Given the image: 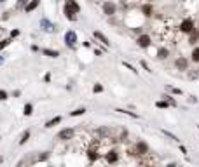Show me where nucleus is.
<instances>
[{
  "label": "nucleus",
  "instance_id": "obj_1",
  "mask_svg": "<svg viewBox=\"0 0 199 167\" xmlns=\"http://www.w3.org/2000/svg\"><path fill=\"white\" fill-rule=\"evenodd\" d=\"M180 31L182 33H194V21L189 17V19H184L182 24H180Z\"/></svg>",
  "mask_w": 199,
  "mask_h": 167
},
{
  "label": "nucleus",
  "instance_id": "obj_2",
  "mask_svg": "<svg viewBox=\"0 0 199 167\" xmlns=\"http://www.w3.org/2000/svg\"><path fill=\"white\" fill-rule=\"evenodd\" d=\"M175 66H177V70L185 71V70H189V59H187V58H184V56H180V58H177Z\"/></svg>",
  "mask_w": 199,
  "mask_h": 167
},
{
  "label": "nucleus",
  "instance_id": "obj_3",
  "mask_svg": "<svg viewBox=\"0 0 199 167\" xmlns=\"http://www.w3.org/2000/svg\"><path fill=\"white\" fill-rule=\"evenodd\" d=\"M136 44H138L140 47L147 49V47H149V45L152 44V38H150V35H145V33H143V35H140V37L136 38Z\"/></svg>",
  "mask_w": 199,
  "mask_h": 167
},
{
  "label": "nucleus",
  "instance_id": "obj_4",
  "mask_svg": "<svg viewBox=\"0 0 199 167\" xmlns=\"http://www.w3.org/2000/svg\"><path fill=\"white\" fill-rule=\"evenodd\" d=\"M65 42H66V45H70V47H73L75 44H77V33L75 31H66L65 33Z\"/></svg>",
  "mask_w": 199,
  "mask_h": 167
},
{
  "label": "nucleus",
  "instance_id": "obj_5",
  "mask_svg": "<svg viewBox=\"0 0 199 167\" xmlns=\"http://www.w3.org/2000/svg\"><path fill=\"white\" fill-rule=\"evenodd\" d=\"M72 136H73V129H63L61 132H58L56 139H59V141H66V139H70Z\"/></svg>",
  "mask_w": 199,
  "mask_h": 167
},
{
  "label": "nucleus",
  "instance_id": "obj_6",
  "mask_svg": "<svg viewBox=\"0 0 199 167\" xmlns=\"http://www.w3.org/2000/svg\"><path fill=\"white\" fill-rule=\"evenodd\" d=\"M115 10H117V7H115V3H114V2H105V3H103V12H105L107 16L115 14Z\"/></svg>",
  "mask_w": 199,
  "mask_h": 167
},
{
  "label": "nucleus",
  "instance_id": "obj_7",
  "mask_svg": "<svg viewBox=\"0 0 199 167\" xmlns=\"http://www.w3.org/2000/svg\"><path fill=\"white\" fill-rule=\"evenodd\" d=\"M63 12H65V16H66V17H68L70 21H75V19H77V16H75L77 12H75L73 9H70V7H68L66 3H65V9H63Z\"/></svg>",
  "mask_w": 199,
  "mask_h": 167
},
{
  "label": "nucleus",
  "instance_id": "obj_8",
  "mask_svg": "<svg viewBox=\"0 0 199 167\" xmlns=\"http://www.w3.org/2000/svg\"><path fill=\"white\" fill-rule=\"evenodd\" d=\"M93 35H94V38H98V40H100V42H101L103 45H110V42H108V38H107V37H105V35H103L101 31H94Z\"/></svg>",
  "mask_w": 199,
  "mask_h": 167
},
{
  "label": "nucleus",
  "instance_id": "obj_9",
  "mask_svg": "<svg viewBox=\"0 0 199 167\" xmlns=\"http://www.w3.org/2000/svg\"><path fill=\"white\" fill-rule=\"evenodd\" d=\"M136 152H138L140 155H145V153L149 152V146H147V143H143V141H140V143L136 145Z\"/></svg>",
  "mask_w": 199,
  "mask_h": 167
},
{
  "label": "nucleus",
  "instance_id": "obj_10",
  "mask_svg": "<svg viewBox=\"0 0 199 167\" xmlns=\"http://www.w3.org/2000/svg\"><path fill=\"white\" fill-rule=\"evenodd\" d=\"M117 160H119L117 152H108V153H107V162H108V164H115Z\"/></svg>",
  "mask_w": 199,
  "mask_h": 167
},
{
  "label": "nucleus",
  "instance_id": "obj_11",
  "mask_svg": "<svg viewBox=\"0 0 199 167\" xmlns=\"http://www.w3.org/2000/svg\"><path fill=\"white\" fill-rule=\"evenodd\" d=\"M38 3H40V0H31V2L24 7V12H31V10H35V9L38 7Z\"/></svg>",
  "mask_w": 199,
  "mask_h": 167
},
{
  "label": "nucleus",
  "instance_id": "obj_12",
  "mask_svg": "<svg viewBox=\"0 0 199 167\" xmlns=\"http://www.w3.org/2000/svg\"><path fill=\"white\" fill-rule=\"evenodd\" d=\"M96 136H98V138H107V136H110V129H107V127H100V129L96 131Z\"/></svg>",
  "mask_w": 199,
  "mask_h": 167
},
{
  "label": "nucleus",
  "instance_id": "obj_13",
  "mask_svg": "<svg viewBox=\"0 0 199 167\" xmlns=\"http://www.w3.org/2000/svg\"><path fill=\"white\" fill-rule=\"evenodd\" d=\"M142 12H143V16H152L154 9H152L150 3H145V5H142Z\"/></svg>",
  "mask_w": 199,
  "mask_h": 167
},
{
  "label": "nucleus",
  "instance_id": "obj_14",
  "mask_svg": "<svg viewBox=\"0 0 199 167\" xmlns=\"http://www.w3.org/2000/svg\"><path fill=\"white\" fill-rule=\"evenodd\" d=\"M168 56H170V51H168L166 47H161V49L157 51V58H159V59H166Z\"/></svg>",
  "mask_w": 199,
  "mask_h": 167
},
{
  "label": "nucleus",
  "instance_id": "obj_15",
  "mask_svg": "<svg viewBox=\"0 0 199 167\" xmlns=\"http://www.w3.org/2000/svg\"><path fill=\"white\" fill-rule=\"evenodd\" d=\"M40 26H45V28H44L45 31H52V30H56V28H54V26H52L47 19H42V21H40Z\"/></svg>",
  "mask_w": 199,
  "mask_h": 167
},
{
  "label": "nucleus",
  "instance_id": "obj_16",
  "mask_svg": "<svg viewBox=\"0 0 199 167\" xmlns=\"http://www.w3.org/2000/svg\"><path fill=\"white\" fill-rule=\"evenodd\" d=\"M42 52H44L45 56H49V58H58V56H59L58 51H51V49H42Z\"/></svg>",
  "mask_w": 199,
  "mask_h": 167
},
{
  "label": "nucleus",
  "instance_id": "obj_17",
  "mask_svg": "<svg viewBox=\"0 0 199 167\" xmlns=\"http://www.w3.org/2000/svg\"><path fill=\"white\" fill-rule=\"evenodd\" d=\"M59 122H61V117H54L52 120H49V122L45 124V127H47V129H49V127H54V125H58Z\"/></svg>",
  "mask_w": 199,
  "mask_h": 167
},
{
  "label": "nucleus",
  "instance_id": "obj_18",
  "mask_svg": "<svg viewBox=\"0 0 199 167\" xmlns=\"http://www.w3.org/2000/svg\"><path fill=\"white\" fill-rule=\"evenodd\" d=\"M66 5H68L70 9H73L75 12H79V10H80V7H79V3H77L75 0H66Z\"/></svg>",
  "mask_w": 199,
  "mask_h": 167
},
{
  "label": "nucleus",
  "instance_id": "obj_19",
  "mask_svg": "<svg viewBox=\"0 0 199 167\" xmlns=\"http://www.w3.org/2000/svg\"><path fill=\"white\" fill-rule=\"evenodd\" d=\"M115 112H119V113H124V115H128V117H131V118H138V115H136V113H133V112H128V110H121V108H117Z\"/></svg>",
  "mask_w": 199,
  "mask_h": 167
},
{
  "label": "nucleus",
  "instance_id": "obj_20",
  "mask_svg": "<svg viewBox=\"0 0 199 167\" xmlns=\"http://www.w3.org/2000/svg\"><path fill=\"white\" fill-rule=\"evenodd\" d=\"M84 113H86V108H77L70 113V117H79V115H84Z\"/></svg>",
  "mask_w": 199,
  "mask_h": 167
},
{
  "label": "nucleus",
  "instance_id": "obj_21",
  "mask_svg": "<svg viewBox=\"0 0 199 167\" xmlns=\"http://www.w3.org/2000/svg\"><path fill=\"white\" fill-rule=\"evenodd\" d=\"M28 138H30V131L23 132V136H21V139H19V145H24V143L28 141Z\"/></svg>",
  "mask_w": 199,
  "mask_h": 167
},
{
  "label": "nucleus",
  "instance_id": "obj_22",
  "mask_svg": "<svg viewBox=\"0 0 199 167\" xmlns=\"http://www.w3.org/2000/svg\"><path fill=\"white\" fill-rule=\"evenodd\" d=\"M87 159H89V160H96V159H98V152L89 150V152H87Z\"/></svg>",
  "mask_w": 199,
  "mask_h": 167
},
{
  "label": "nucleus",
  "instance_id": "obj_23",
  "mask_svg": "<svg viewBox=\"0 0 199 167\" xmlns=\"http://www.w3.org/2000/svg\"><path fill=\"white\" fill-rule=\"evenodd\" d=\"M192 61H194V63H199V47H196V49L192 51Z\"/></svg>",
  "mask_w": 199,
  "mask_h": 167
},
{
  "label": "nucleus",
  "instance_id": "obj_24",
  "mask_svg": "<svg viewBox=\"0 0 199 167\" xmlns=\"http://www.w3.org/2000/svg\"><path fill=\"white\" fill-rule=\"evenodd\" d=\"M156 106H157V108H168V106H171V105H170V101H157Z\"/></svg>",
  "mask_w": 199,
  "mask_h": 167
},
{
  "label": "nucleus",
  "instance_id": "obj_25",
  "mask_svg": "<svg viewBox=\"0 0 199 167\" xmlns=\"http://www.w3.org/2000/svg\"><path fill=\"white\" fill-rule=\"evenodd\" d=\"M33 113V106L28 103V105H24V115H31Z\"/></svg>",
  "mask_w": 199,
  "mask_h": 167
},
{
  "label": "nucleus",
  "instance_id": "obj_26",
  "mask_svg": "<svg viewBox=\"0 0 199 167\" xmlns=\"http://www.w3.org/2000/svg\"><path fill=\"white\" fill-rule=\"evenodd\" d=\"M9 44H10V38H5V40H0V51H2V49H5V47H7Z\"/></svg>",
  "mask_w": 199,
  "mask_h": 167
},
{
  "label": "nucleus",
  "instance_id": "obj_27",
  "mask_svg": "<svg viewBox=\"0 0 199 167\" xmlns=\"http://www.w3.org/2000/svg\"><path fill=\"white\" fill-rule=\"evenodd\" d=\"M93 92H103V85H101V84H96V85L93 87Z\"/></svg>",
  "mask_w": 199,
  "mask_h": 167
},
{
  "label": "nucleus",
  "instance_id": "obj_28",
  "mask_svg": "<svg viewBox=\"0 0 199 167\" xmlns=\"http://www.w3.org/2000/svg\"><path fill=\"white\" fill-rule=\"evenodd\" d=\"M168 91H170V92H173V94H184V92H182V89H177V87H168Z\"/></svg>",
  "mask_w": 199,
  "mask_h": 167
},
{
  "label": "nucleus",
  "instance_id": "obj_29",
  "mask_svg": "<svg viewBox=\"0 0 199 167\" xmlns=\"http://www.w3.org/2000/svg\"><path fill=\"white\" fill-rule=\"evenodd\" d=\"M163 134H166V136H168V138H171L173 141H180V139H178L175 134H171V132H168V131H163Z\"/></svg>",
  "mask_w": 199,
  "mask_h": 167
},
{
  "label": "nucleus",
  "instance_id": "obj_30",
  "mask_svg": "<svg viewBox=\"0 0 199 167\" xmlns=\"http://www.w3.org/2000/svg\"><path fill=\"white\" fill-rule=\"evenodd\" d=\"M5 99H7V92L0 89V101H5Z\"/></svg>",
  "mask_w": 199,
  "mask_h": 167
},
{
  "label": "nucleus",
  "instance_id": "obj_31",
  "mask_svg": "<svg viewBox=\"0 0 199 167\" xmlns=\"http://www.w3.org/2000/svg\"><path fill=\"white\" fill-rule=\"evenodd\" d=\"M122 64H124V66H126V68H129V70H131V71H133V73H136V70H135V68H133V66H131V64H129V63H126V61H124V63H122Z\"/></svg>",
  "mask_w": 199,
  "mask_h": 167
},
{
  "label": "nucleus",
  "instance_id": "obj_32",
  "mask_svg": "<svg viewBox=\"0 0 199 167\" xmlns=\"http://www.w3.org/2000/svg\"><path fill=\"white\" fill-rule=\"evenodd\" d=\"M140 64H142V66H143V68H145V70H147V71H152V70H150V66H149V64H147V63H145V61H142V63H140Z\"/></svg>",
  "mask_w": 199,
  "mask_h": 167
},
{
  "label": "nucleus",
  "instance_id": "obj_33",
  "mask_svg": "<svg viewBox=\"0 0 199 167\" xmlns=\"http://www.w3.org/2000/svg\"><path fill=\"white\" fill-rule=\"evenodd\" d=\"M47 157H49V155H47V153H44V155H40V157H38V160H47Z\"/></svg>",
  "mask_w": 199,
  "mask_h": 167
},
{
  "label": "nucleus",
  "instance_id": "obj_34",
  "mask_svg": "<svg viewBox=\"0 0 199 167\" xmlns=\"http://www.w3.org/2000/svg\"><path fill=\"white\" fill-rule=\"evenodd\" d=\"M17 35H19V31H17V30H14V31L10 33V38H12V37H17Z\"/></svg>",
  "mask_w": 199,
  "mask_h": 167
},
{
  "label": "nucleus",
  "instance_id": "obj_35",
  "mask_svg": "<svg viewBox=\"0 0 199 167\" xmlns=\"http://www.w3.org/2000/svg\"><path fill=\"white\" fill-rule=\"evenodd\" d=\"M166 167H177V166H175V164H168Z\"/></svg>",
  "mask_w": 199,
  "mask_h": 167
},
{
  "label": "nucleus",
  "instance_id": "obj_36",
  "mask_svg": "<svg viewBox=\"0 0 199 167\" xmlns=\"http://www.w3.org/2000/svg\"><path fill=\"white\" fill-rule=\"evenodd\" d=\"M2 63H3V58H2V56H0V64H2Z\"/></svg>",
  "mask_w": 199,
  "mask_h": 167
},
{
  "label": "nucleus",
  "instance_id": "obj_37",
  "mask_svg": "<svg viewBox=\"0 0 199 167\" xmlns=\"http://www.w3.org/2000/svg\"><path fill=\"white\" fill-rule=\"evenodd\" d=\"M0 2H3V0H0Z\"/></svg>",
  "mask_w": 199,
  "mask_h": 167
},
{
  "label": "nucleus",
  "instance_id": "obj_38",
  "mask_svg": "<svg viewBox=\"0 0 199 167\" xmlns=\"http://www.w3.org/2000/svg\"><path fill=\"white\" fill-rule=\"evenodd\" d=\"M149 2H152V0H149Z\"/></svg>",
  "mask_w": 199,
  "mask_h": 167
}]
</instances>
